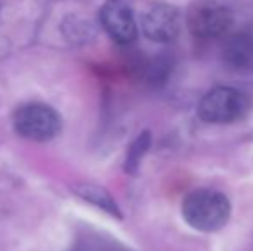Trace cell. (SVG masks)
<instances>
[{
    "instance_id": "1",
    "label": "cell",
    "mask_w": 253,
    "mask_h": 251,
    "mask_svg": "<svg viewBox=\"0 0 253 251\" xmlns=\"http://www.w3.org/2000/svg\"><path fill=\"white\" fill-rule=\"evenodd\" d=\"M181 212L184 220L193 229L202 232H215L229 220L231 203L220 191L197 189L184 198Z\"/></svg>"
},
{
    "instance_id": "2",
    "label": "cell",
    "mask_w": 253,
    "mask_h": 251,
    "mask_svg": "<svg viewBox=\"0 0 253 251\" xmlns=\"http://www.w3.org/2000/svg\"><path fill=\"white\" fill-rule=\"evenodd\" d=\"M250 108V98L231 86H217L203 95L198 115L209 124H229L240 121Z\"/></svg>"
},
{
    "instance_id": "3",
    "label": "cell",
    "mask_w": 253,
    "mask_h": 251,
    "mask_svg": "<svg viewBox=\"0 0 253 251\" xmlns=\"http://www.w3.org/2000/svg\"><path fill=\"white\" fill-rule=\"evenodd\" d=\"M191 35L202 40L220 38L233 26V14L215 0H198L188 10L186 17Z\"/></svg>"
},
{
    "instance_id": "4",
    "label": "cell",
    "mask_w": 253,
    "mask_h": 251,
    "mask_svg": "<svg viewBox=\"0 0 253 251\" xmlns=\"http://www.w3.org/2000/svg\"><path fill=\"white\" fill-rule=\"evenodd\" d=\"M14 127L26 140L48 141L59 134L60 117L48 105L30 104L14 114Z\"/></svg>"
},
{
    "instance_id": "5",
    "label": "cell",
    "mask_w": 253,
    "mask_h": 251,
    "mask_svg": "<svg viewBox=\"0 0 253 251\" xmlns=\"http://www.w3.org/2000/svg\"><path fill=\"white\" fill-rule=\"evenodd\" d=\"M145 36L157 43H169L181 31V14L174 5L157 3L145 12L141 19Z\"/></svg>"
},
{
    "instance_id": "6",
    "label": "cell",
    "mask_w": 253,
    "mask_h": 251,
    "mask_svg": "<svg viewBox=\"0 0 253 251\" xmlns=\"http://www.w3.org/2000/svg\"><path fill=\"white\" fill-rule=\"evenodd\" d=\"M100 21L103 30L117 43L127 45L136 40L138 28L134 14L123 0H109L100 10Z\"/></svg>"
},
{
    "instance_id": "7",
    "label": "cell",
    "mask_w": 253,
    "mask_h": 251,
    "mask_svg": "<svg viewBox=\"0 0 253 251\" xmlns=\"http://www.w3.org/2000/svg\"><path fill=\"white\" fill-rule=\"evenodd\" d=\"M224 57L234 67H247L253 62V35L238 33L229 38L224 48Z\"/></svg>"
},
{
    "instance_id": "8",
    "label": "cell",
    "mask_w": 253,
    "mask_h": 251,
    "mask_svg": "<svg viewBox=\"0 0 253 251\" xmlns=\"http://www.w3.org/2000/svg\"><path fill=\"white\" fill-rule=\"evenodd\" d=\"M78 194H81L86 201H91V203L98 205V207L103 208V210H107L109 214L119 215V210H117L114 200L103 189L95 188V186H84V188L78 189Z\"/></svg>"
},
{
    "instance_id": "9",
    "label": "cell",
    "mask_w": 253,
    "mask_h": 251,
    "mask_svg": "<svg viewBox=\"0 0 253 251\" xmlns=\"http://www.w3.org/2000/svg\"><path fill=\"white\" fill-rule=\"evenodd\" d=\"M148 146H150V133L145 131V133H141L140 136L133 141L129 151H127V157H126V171L127 172L136 171L138 164H140V160L143 158V155L147 153Z\"/></svg>"
}]
</instances>
